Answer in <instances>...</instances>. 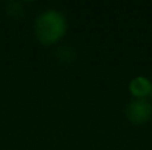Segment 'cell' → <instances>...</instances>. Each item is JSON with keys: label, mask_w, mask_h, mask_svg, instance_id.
I'll return each instance as SVG.
<instances>
[{"label": "cell", "mask_w": 152, "mask_h": 150, "mask_svg": "<svg viewBox=\"0 0 152 150\" xmlns=\"http://www.w3.org/2000/svg\"><path fill=\"white\" fill-rule=\"evenodd\" d=\"M68 31L66 16L58 9H46L40 12L33 24V33L36 40L45 46H56Z\"/></svg>", "instance_id": "6da1fadb"}, {"label": "cell", "mask_w": 152, "mask_h": 150, "mask_svg": "<svg viewBox=\"0 0 152 150\" xmlns=\"http://www.w3.org/2000/svg\"><path fill=\"white\" fill-rule=\"evenodd\" d=\"M126 118L133 125H145L152 119V101L149 99H133L126 106Z\"/></svg>", "instance_id": "7a4b0ae2"}, {"label": "cell", "mask_w": 152, "mask_h": 150, "mask_svg": "<svg viewBox=\"0 0 152 150\" xmlns=\"http://www.w3.org/2000/svg\"><path fill=\"white\" fill-rule=\"evenodd\" d=\"M152 90V80L145 75H137L129 83V93L133 99H149Z\"/></svg>", "instance_id": "3957f363"}, {"label": "cell", "mask_w": 152, "mask_h": 150, "mask_svg": "<svg viewBox=\"0 0 152 150\" xmlns=\"http://www.w3.org/2000/svg\"><path fill=\"white\" fill-rule=\"evenodd\" d=\"M4 12L7 16H12V18H19L24 15V3H19V1H10V3H6L4 6Z\"/></svg>", "instance_id": "277c9868"}, {"label": "cell", "mask_w": 152, "mask_h": 150, "mask_svg": "<svg viewBox=\"0 0 152 150\" xmlns=\"http://www.w3.org/2000/svg\"><path fill=\"white\" fill-rule=\"evenodd\" d=\"M56 59H58L59 62L69 63V62H72V60L75 59V53H74V50L71 49V47L64 46V47L58 49V51H56Z\"/></svg>", "instance_id": "5b68a950"}, {"label": "cell", "mask_w": 152, "mask_h": 150, "mask_svg": "<svg viewBox=\"0 0 152 150\" xmlns=\"http://www.w3.org/2000/svg\"><path fill=\"white\" fill-rule=\"evenodd\" d=\"M149 100H152V90H151V96H149Z\"/></svg>", "instance_id": "8992f818"}]
</instances>
